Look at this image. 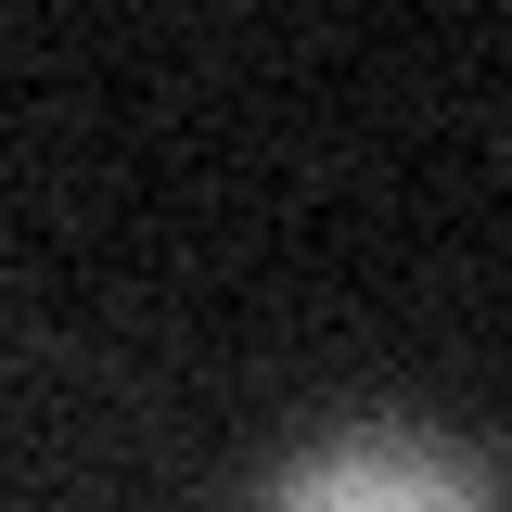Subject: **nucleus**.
<instances>
[{"label":"nucleus","mask_w":512,"mask_h":512,"mask_svg":"<svg viewBox=\"0 0 512 512\" xmlns=\"http://www.w3.org/2000/svg\"><path fill=\"white\" fill-rule=\"evenodd\" d=\"M269 512H500V474L423 423H346L282 461Z\"/></svg>","instance_id":"nucleus-1"}]
</instances>
